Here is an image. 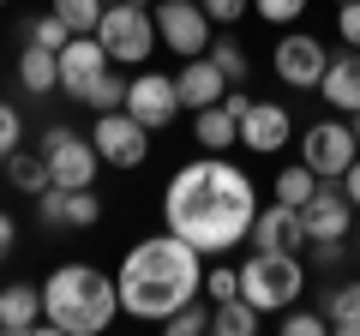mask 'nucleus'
Listing matches in <instances>:
<instances>
[{"instance_id":"f257e3e1","label":"nucleus","mask_w":360,"mask_h":336,"mask_svg":"<svg viewBox=\"0 0 360 336\" xmlns=\"http://www.w3.org/2000/svg\"><path fill=\"white\" fill-rule=\"evenodd\" d=\"M252 217H258V186L229 156H193L162 186V228L193 240L205 259H222L229 246H246Z\"/></svg>"},{"instance_id":"f03ea898","label":"nucleus","mask_w":360,"mask_h":336,"mask_svg":"<svg viewBox=\"0 0 360 336\" xmlns=\"http://www.w3.org/2000/svg\"><path fill=\"white\" fill-rule=\"evenodd\" d=\"M115 295H120V312L127 318L162 324L168 312H180L186 300L205 295V252L193 240H180L174 228L144 234V240H132L127 259H120Z\"/></svg>"},{"instance_id":"7ed1b4c3","label":"nucleus","mask_w":360,"mask_h":336,"mask_svg":"<svg viewBox=\"0 0 360 336\" xmlns=\"http://www.w3.org/2000/svg\"><path fill=\"white\" fill-rule=\"evenodd\" d=\"M115 312H120L115 276L96 264H54L42 283V318L54 336H96L115 324Z\"/></svg>"},{"instance_id":"20e7f679","label":"nucleus","mask_w":360,"mask_h":336,"mask_svg":"<svg viewBox=\"0 0 360 336\" xmlns=\"http://www.w3.org/2000/svg\"><path fill=\"white\" fill-rule=\"evenodd\" d=\"M307 288V259L300 252H258L240 264V300H252L264 318H276L283 306H295Z\"/></svg>"},{"instance_id":"39448f33","label":"nucleus","mask_w":360,"mask_h":336,"mask_svg":"<svg viewBox=\"0 0 360 336\" xmlns=\"http://www.w3.org/2000/svg\"><path fill=\"white\" fill-rule=\"evenodd\" d=\"M96 42L108 49V60H115V66H144L156 49H162V42H156V18H150V6H132V0L103 6Z\"/></svg>"},{"instance_id":"423d86ee","label":"nucleus","mask_w":360,"mask_h":336,"mask_svg":"<svg viewBox=\"0 0 360 336\" xmlns=\"http://www.w3.org/2000/svg\"><path fill=\"white\" fill-rule=\"evenodd\" d=\"M37 150L49 156V181L66 186V193H78V186H96V174H103V156H96V144H90L84 132H72V127H49Z\"/></svg>"},{"instance_id":"0eeeda50","label":"nucleus","mask_w":360,"mask_h":336,"mask_svg":"<svg viewBox=\"0 0 360 336\" xmlns=\"http://www.w3.org/2000/svg\"><path fill=\"white\" fill-rule=\"evenodd\" d=\"M90 144H96V156L108 168H144L150 162V127H139L127 108H103L96 127H90Z\"/></svg>"},{"instance_id":"6e6552de","label":"nucleus","mask_w":360,"mask_h":336,"mask_svg":"<svg viewBox=\"0 0 360 336\" xmlns=\"http://www.w3.org/2000/svg\"><path fill=\"white\" fill-rule=\"evenodd\" d=\"M150 18H156V42H162L168 54H205L210 49V37H217V25L205 18V6L198 0H156L150 6Z\"/></svg>"},{"instance_id":"1a4fd4ad","label":"nucleus","mask_w":360,"mask_h":336,"mask_svg":"<svg viewBox=\"0 0 360 336\" xmlns=\"http://www.w3.org/2000/svg\"><path fill=\"white\" fill-rule=\"evenodd\" d=\"M354 156H360V144H354V132H348V115L342 120H312V127L300 132V162H307L319 181H342Z\"/></svg>"},{"instance_id":"9d476101","label":"nucleus","mask_w":360,"mask_h":336,"mask_svg":"<svg viewBox=\"0 0 360 336\" xmlns=\"http://www.w3.org/2000/svg\"><path fill=\"white\" fill-rule=\"evenodd\" d=\"M127 115L139 120V127L162 132L180 120V91H174V78L156 72V66H139V72L127 78Z\"/></svg>"},{"instance_id":"9b49d317","label":"nucleus","mask_w":360,"mask_h":336,"mask_svg":"<svg viewBox=\"0 0 360 336\" xmlns=\"http://www.w3.org/2000/svg\"><path fill=\"white\" fill-rule=\"evenodd\" d=\"M270 66H276V78H283L288 91H319V78H324V66H330V54H324V42L312 37V30H295V25H288L283 37H276Z\"/></svg>"},{"instance_id":"f8f14e48","label":"nucleus","mask_w":360,"mask_h":336,"mask_svg":"<svg viewBox=\"0 0 360 336\" xmlns=\"http://www.w3.org/2000/svg\"><path fill=\"white\" fill-rule=\"evenodd\" d=\"M30 205H37L42 228H96V222H103V198H96V186H78V193H66V186H42Z\"/></svg>"},{"instance_id":"ddd939ff","label":"nucleus","mask_w":360,"mask_h":336,"mask_svg":"<svg viewBox=\"0 0 360 336\" xmlns=\"http://www.w3.org/2000/svg\"><path fill=\"white\" fill-rule=\"evenodd\" d=\"M300 222H307V240H348V228H354V205H348L342 181H319V193L300 205Z\"/></svg>"},{"instance_id":"4468645a","label":"nucleus","mask_w":360,"mask_h":336,"mask_svg":"<svg viewBox=\"0 0 360 336\" xmlns=\"http://www.w3.org/2000/svg\"><path fill=\"white\" fill-rule=\"evenodd\" d=\"M246 246H258V252H300L307 246V222H300L295 205H258L252 228H246Z\"/></svg>"},{"instance_id":"2eb2a0df","label":"nucleus","mask_w":360,"mask_h":336,"mask_svg":"<svg viewBox=\"0 0 360 336\" xmlns=\"http://www.w3.org/2000/svg\"><path fill=\"white\" fill-rule=\"evenodd\" d=\"M54 60H60V91L72 96V103H84L90 84H96V78L115 66V60H108V49H103L96 37H72L60 54H54Z\"/></svg>"},{"instance_id":"dca6fc26","label":"nucleus","mask_w":360,"mask_h":336,"mask_svg":"<svg viewBox=\"0 0 360 336\" xmlns=\"http://www.w3.org/2000/svg\"><path fill=\"white\" fill-rule=\"evenodd\" d=\"M288 138H295L288 108H283V103H258V96H252V108L240 115V150L276 156V150H288Z\"/></svg>"},{"instance_id":"f3484780","label":"nucleus","mask_w":360,"mask_h":336,"mask_svg":"<svg viewBox=\"0 0 360 336\" xmlns=\"http://www.w3.org/2000/svg\"><path fill=\"white\" fill-rule=\"evenodd\" d=\"M37 330H49L42 288L37 283H6L0 288V336H37Z\"/></svg>"},{"instance_id":"a211bd4d","label":"nucleus","mask_w":360,"mask_h":336,"mask_svg":"<svg viewBox=\"0 0 360 336\" xmlns=\"http://www.w3.org/2000/svg\"><path fill=\"white\" fill-rule=\"evenodd\" d=\"M174 91H180V108H210V103H222L229 78L217 72V60H210V54H193V60L174 72Z\"/></svg>"},{"instance_id":"6ab92c4d","label":"nucleus","mask_w":360,"mask_h":336,"mask_svg":"<svg viewBox=\"0 0 360 336\" xmlns=\"http://www.w3.org/2000/svg\"><path fill=\"white\" fill-rule=\"evenodd\" d=\"M319 91H324V103H330L336 115H354V108H360V49L336 54V60L324 66Z\"/></svg>"},{"instance_id":"aec40b11","label":"nucleus","mask_w":360,"mask_h":336,"mask_svg":"<svg viewBox=\"0 0 360 336\" xmlns=\"http://www.w3.org/2000/svg\"><path fill=\"white\" fill-rule=\"evenodd\" d=\"M193 138H198V150H210V156L234 150V144H240V115H229V103L193 108Z\"/></svg>"},{"instance_id":"412c9836","label":"nucleus","mask_w":360,"mask_h":336,"mask_svg":"<svg viewBox=\"0 0 360 336\" xmlns=\"http://www.w3.org/2000/svg\"><path fill=\"white\" fill-rule=\"evenodd\" d=\"M18 91L25 96L60 91V60H54L49 49H37V42H25V54H18Z\"/></svg>"},{"instance_id":"4be33fe9","label":"nucleus","mask_w":360,"mask_h":336,"mask_svg":"<svg viewBox=\"0 0 360 336\" xmlns=\"http://www.w3.org/2000/svg\"><path fill=\"white\" fill-rule=\"evenodd\" d=\"M0 174H6V181H13L25 198H37L42 186H54V181H49V156H42V150H25V144L0 162Z\"/></svg>"},{"instance_id":"5701e85b","label":"nucleus","mask_w":360,"mask_h":336,"mask_svg":"<svg viewBox=\"0 0 360 336\" xmlns=\"http://www.w3.org/2000/svg\"><path fill=\"white\" fill-rule=\"evenodd\" d=\"M324 324H330L336 336H360V283L324 288Z\"/></svg>"},{"instance_id":"b1692460","label":"nucleus","mask_w":360,"mask_h":336,"mask_svg":"<svg viewBox=\"0 0 360 336\" xmlns=\"http://www.w3.org/2000/svg\"><path fill=\"white\" fill-rule=\"evenodd\" d=\"M258 324H264V312H258L252 300H240V295L210 306V330H217V336H252Z\"/></svg>"},{"instance_id":"393cba45","label":"nucleus","mask_w":360,"mask_h":336,"mask_svg":"<svg viewBox=\"0 0 360 336\" xmlns=\"http://www.w3.org/2000/svg\"><path fill=\"white\" fill-rule=\"evenodd\" d=\"M49 13H60V25L72 37H96L103 25V0H49Z\"/></svg>"},{"instance_id":"a878e982","label":"nucleus","mask_w":360,"mask_h":336,"mask_svg":"<svg viewBox=\"0 0 360 336\" xmlns=\"http://www.w3.org/2000/svg\"><path fill=\"white\" fill-rule=\"evenodd\" d=\"M319 193V174H312L307 162H295V168H283V174H276V205H307V198Z\"/></svg>"},{"instance_id":"bb28decb","label":"nucleus","mask_w":360,"mask_h":336,"mask_svg":"<svg viewBox=\"0 0 360 336\" xmlns=\"http://www.w3.org/2000/svg\"><path fill=\"white\" fill-rule=\"evenodd\" d=\"M205 54L217 60V72L229 78V84H246V49L229 37V30H222V37H210V49H205Z\"/></svg>"},{"instance_id":"cd10ccee","label":"nucleus","mask_w":360,"mask_h":336,"mask_svg":"<svg viewBox=\"0 0 360 336\" xmlns=\"http://www.w3.org/2000/svg\"><path fill=\"white\" fill-rule=\"evenodd\" d=\"M162 330H168V336H205V330H210V300H205V295L186 300L180 312H168V318H162Z\"/></svg>"},{"instance_id":"c85d7f7f","label":"nucleus","mask_w":360,"mask_h":336,"mask_svg":"<svg viewBox=\"0 0 360 336\" xmlns=\"http://www.w3.org/2000/svg\"><path fill=\"white\" fill-rule=\"evenodd\" d=\"M84 108H96V115H103V108H127V78H120V66H108V72L90 84Z\"/></svg>"},{"instance_id":"c756f323","label":"nucleus","mask_w":360,"mask_h":336,"mask_svg":"<svg viewBox=\"0 0 360 336\" xmlns=\"http://www.w3.org/2000/svg\"><path fill=\"white\" fill-rule=\"evenodd\" d=\"M240 295V264H205V300H234Z\"/></svg>"},{"instance_id":"7c9ffc66","label":"nucleus","mask_w":360,"mask_h":336,"mask_svg":"<svg viewBox=\"0 0 360 336\" xmlns=\"http://www.w3.org/2000/svg\"><path fill=\"white\" fill-rule=\"evenodd\" d=\"M30 42H37V49H49V54H60L66 42H72V30L60 25V13H42V18H30V30H25Z\"/></svg>"},{"instance_id":"2f4dec72","label":"nucleus","mask_w":360,"mask_h":336,"mask_svg":"<svg viewBox=\"0 0 360 336\" xmlns=\"http://www.w3.org/2000/svg\"><path fill=\"white\" fill-rule=\"evenodd\" d=\"M276 330H283V336H324L330 324H324V312H307V306H283V312H276Z\"/></svg>"},{"instance_id":"473e14b6","label":"nucleus","mask_w":360,"mask_h":336,"mask_svg":"<svg viewBox=\"0 0 360 336\" xmlns=\"http://www.w3.org/2000/svg\"><path fill=\"white\" fill-rule=\"evenodd\" d=\"M252 13L264 18L270 30H276V25L288 30V25H300V13H307V0H252Z\"/></svg>"},{"instance_id":"72a5a7b5","label":"nucleus","mask_w":360,"mask_h":336,"mask_svg":"<svg viewBox=\"0 0 360 336\" xmlns=\"http://www.w3.org/2000/svg\"><path fill=\"white\" fill-rule=\"evenodd\" d=\"M18 144H25V115H18L13 103H0V162H6Z\"/></svg>"},{"instance_id":"f704fd0d","label":"nucleus","mask_w":360,"mask_h":336,"mask_svg":"<svg viewBox=\"0 0 360 336\" xmlns=\"http://www.w3.org/2000/svg\"><path fill=\"white\" fill-rule=\"evenodd\" d=\"M198 6H205V18H210V25H222V30H234L246 13H252V0H198Z\"/></svg>"},{"instance_id":"c9c22d12","label":"nucleus","mask_w":360,"mask_h":336,"mask_svg":"<svg viewBox=\"0 0 360 336\" xmlns=\"http://www.w3.org/2000/svg\"><path fill=\"white\" fill-rule=\"evenodd\" d=\"M336 37H342V49H360V0L336 6Z\"/></svg>"},{"instance_id":"e433bc0d","label":"nucleus","mask_w":360,"mask_h":336,"mask_svg":"<svg viewBox=\"0 0 360 336\" xmlns=\"http://www.w3.org/2000/svg\"><path fill=\"white\" fill-rule=\"evenodd\" d=\"M342 193H348V205H354V217H360V156L348 162V174H342Z\"/></svg>"},{"instance_id":"4c0bfd02","label":"nucleus","mask_w":360,"mask_h":336,"mask_svg":"<svg viewBox=\"0 0 360 336\" xmlns=\"http://www.w3.org/2000/svg\"><path fill=\"white\" fill-rule=\"evenodd\" d=\"M13 240H18V222L6 217V210H0V259H6V252H13Z\"/></svg>"},{"instance_id":"58836bf2","label":"nucleus","mask_w":360,"mask_h":336,"mask_svg":"<svg viewBox=\"0 0 360 336\" xmlns=\"http://www.w3.org/2000/svg\"><path fill=\"white\" fill-rule=\"evenodd\" d=\"M348 132H354V144H360V108H354V115H348Z\"/></svg>"},{"instance_id":"ea45409f","label":"nucleus","mask_w":360,"mask_h":336,"mask_svg":"<svg viewBox=\"0 0 360 336\" xmlns=\"http://www.w3.org/2000/svg\"><path fill=\"white\" fill-rule=\"evenodd\" d=\"M103 6H115V0H103Z\"/></svg>"},{"instance_id":"a19ab883","label":"nucleus","mask_w":360,"mask_h":336,"mask_svg":"<svg viewBox=\"0 0 360 336\" xmlns=\"http://www.w3.org/2000/svg\"><path fill=\"white\" fill-rule=\"evenodd\" d=\"M336 6H348V0H336Z\"/></svg>"},{"instance_id":"79ce46f5","label":"nucleus","mask_w":360,"mask_h":336,"mask_svg":"<svg viewBox=\"0 0 360 336\" xmlns=\"http://www.w3.org/2000/svg\"><path fill=\"white\" fill-rule=\"evenodd\" d=\"M0 181H6V174H0Z\"/></svg>"},{"instance_id":"37998d69","label":"nucleus","mask_w":360,"mask_h":336,"mask_svg":"<svg viewBox=\"0 0 360 336\" xmlns=\"http://www.w3.org/2000/svg\"><path fill=\"white\" fill-rule=\"evenodd\" d=\"M0 6H6V0H0Z\"/></svg>"}]
</instances>
